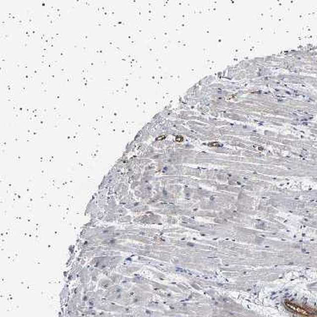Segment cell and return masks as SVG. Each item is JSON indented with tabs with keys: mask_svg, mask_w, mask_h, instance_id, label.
Segmentation results:
<instances>
[{
	"mask_svg": "<svg viewBox=\"0 0 317 317\" xmlns=\"http://www.w3.org/2000/svg\"><path fill=\"white\" fill-rule=\"evenodd\" d=\"M285 306L288 311L296 313V314H300L301 316H305V317H317V311H316L314 309L303 307V306H300V305L289 302V301H286Z\"/></svg>",
	"mask_w": 317,
	"mask_h": 317,
	"instance_id": "cell-1",
	"label": "cell"
}]
</instances>
